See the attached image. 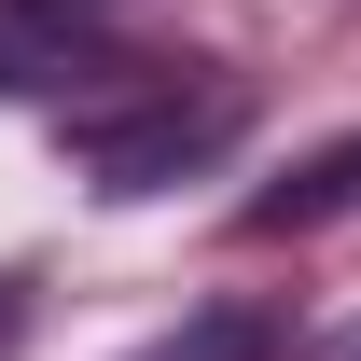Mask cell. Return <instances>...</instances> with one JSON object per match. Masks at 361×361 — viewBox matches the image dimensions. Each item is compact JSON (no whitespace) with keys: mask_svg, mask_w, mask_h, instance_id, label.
Masks as SVG:
<instances>
[{"mask_svg":"<svg viewBox=\"0 0 361 361\" xmlns=\"http://www.w3.org/2000/svg\"><path fill=\"white\" fill-rule=\"evenodd\" d=\"M348 209H361V126L319 139V153H292V167L236 209V236H319V223H348Z\"/></svg>","mask_w":361,"mask_h":361,"instance_id":"2","label":"cell"},{"mask_svg":"<svg viewBox=\"0 0 361 361\" xmlns=\"http://www.w3.org/2000/svg\"><path fill=\"white\" fill-rule=\"evenodd\" d=\"M292 334H278V306H195L180 334H153L139 361H278Z\"/></svg>","mask_w":361,"mask_h":361,"instance_id":"3","label":"cell"},{"mask_svg":"<svg viewBox=\"0 0 361 361\" xmlns=\"http://www.w3.org/2000/svg\"><path fill=\"white\" fill-rule=\"evenodd\" d=\"M14 14H97V0H14Z\"/></svg>","mask_w":361,"mask_h":361,"instance_id":"6","label":"cell"},{"mask_svg":"<svg viewBox=\"0 0 361 361\" xmlns=\"http://www.w3.org/2000/svg\"><path fill=\"white\" fill-rule=\"evenodd\" d=\"M56 126H70V167H84L111 209H139V195H167V180H195V167H209V153L250 126V97H236V84H180L167 56H153L126 97L56 111Z\"/></svg>","mask_w":361,"mask_h":361,"instance_id":"1","label":"cell"},{"mask_svg":"<svg viewBox=\"0 0 361 361\" xmlns=\"http://www.w3.org/2000/svg\"><path fill=\"white\" fill-rule=\"evenodd\" d=\"M306 361H361V306L334 319V334H306Z\"/></svg>","mask_w":361,"mask_h":361,"instance_id":"4","label":"cell"},{"mask_svg":"<svg viewBox=\"0 0 361 361\" xmlns=\"http://www.w3.org/2000/svg\"><path fill=\"white\" fill-rule=\"evenodd\" d=\"M14 334H28V278H0V361H14Z\"/></svg>","mask_w":361,"mask_h":361,"instance_id":"5","label":"cell"}]
</instances>
